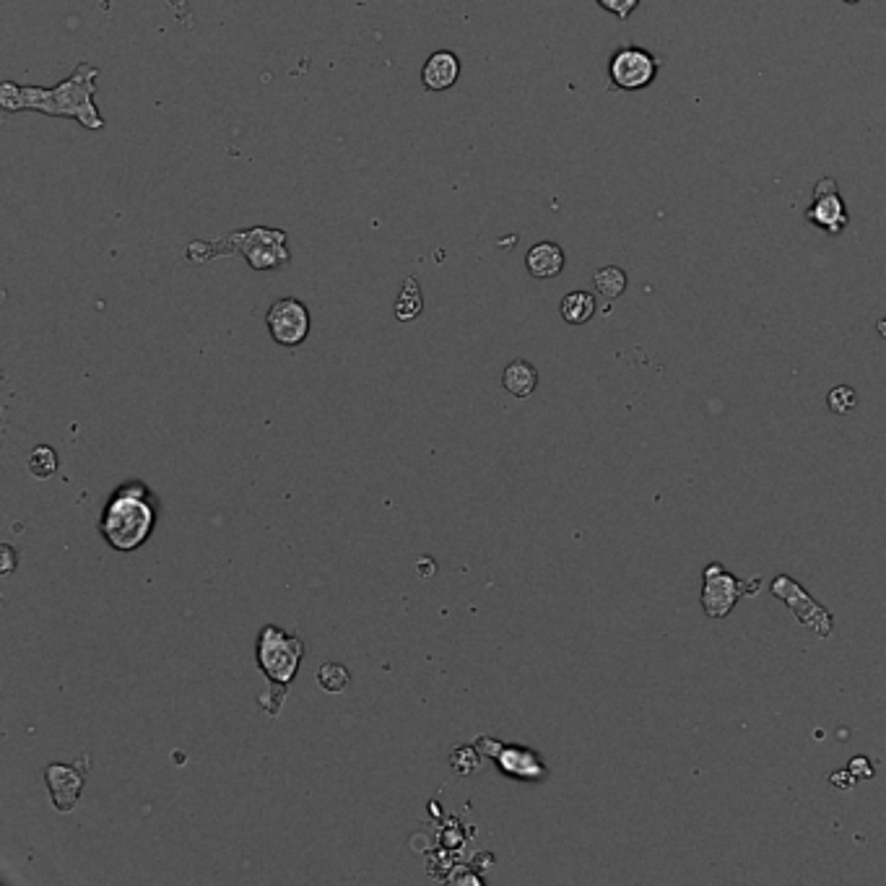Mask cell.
<instances>
[{
    "label": "cell",
    "instance_id": "obj_1",
    "mask_svg": "<svg viewBox=\"0 0 886 886\" xmlns=\"http://www.w3.org/2000/svg\"><path fill=\"white\" fill-rule=\"evenodd\" d=\"M99 68L89 63H78L71 76L52 89L39 86H19L13 81L0 84V107L6 112L34 110L50 117H71L89 130H102L104 117L94 104L97 94Z\"/></svg>",
    "mask_w": 886,
    "mask_h": 886
},
{
    "label": "cell",
    "instance_id": "obj_2",
    "mask_svg": "<svg viewBox=\"0 0 886 886\" xmlns=\"http://www.w3.org/2000/svg\"><path fill=\"white\" fill-rule=\"evenodd\" d=\"M156 525V510L149 502V489L123 486L104 510L102 536L117 551H136L149 541Z\"/></svg>",
    "mask_w": 886,
    "mask_h": 886
},
{
    "label": "cell",
    "instance_id": "obj_3",
    "mask_svg": "<svg viewBox=\"0 0 886 886\" xmlns=\"http://www.w3.org/2000/svg\"><path fill=\"white\" fill-rule=\"evenodd\" d=\"M759 588H762V580L744 583V580H738L736 575L725 570L723 564L712 562L702 572V598H699V603H702L710 619H725V616H731V611L744 595L757 593Z\"/></svg>",
    "mask_w": 886,
    "mask_h": 886
},
{
    "label": "cell",
    "instance_id": "obj_4",
    "mask_svg": "<svg viewBox=\"0 0 886 886\" xmlns=\"http://www.w3.org/2000/svg\"><path fill=\"white\" fill-rule=\"evenodd\" d=\"M770 590L777 601H783L790 608V614L796 616L801 627L811 629L822 640L832 637V632H835V616H832V611L824 608L819 601H814V595H809V590L798 585L793 577L777 575L772 580Z\"/></svg>",
    "mask_w": 886,
    "mask_h": 886
},
{
    "label": "cell",
    "instance_id": "obj_5",
    "mask_svg": "<svg viewBox=\"0 0 886 886\" xmlns=\"http://www.w3.org/2000/svg\"><path fill=\"white\" fill-rule=\"evenodd\" d=\"M304 647L297 637L281 632L279 627H266L258 637V666L268 679L289 684L297 676Z\"/></svg>",
    "mask_w": 886,
    "mask_h": 886
},
{
    "label": "cell",
    "instance_id": "obj_6",
    "mask_svg": "<svg viewBox=\"0 0 886 886\" xmlns=\"http://www.w3.org/2000/svg\"><path fill=\"white\" fill-rule=\"evenodd\" d=\"M229 247L245 255V260L258 271L279 268L289 260L286 253V234L279 229H247V232L234 234Z\"/></svg>",
    "mask_w": 886,
    "mask_h": 886
},
{
    "label": "cell",
    "instance_id": "obj_7",
    "mask_svg": "<svg viewBox=\"0 0 886 886\" xmlns=\"http://www.w3.org/2000/svg\"><path fill=\"white\" fill-rule=\"evenodd\" d=\"M266 323L273 341L279 346H286V349H294V346H302L310 336L312 317L307 304L294 297H286L271 304Z\"/></svg>",
    "mask_w": 886,
    "mask_h": 886
},
{
    "label": "cell",
    "instance_id": "obj_8",
    "mask_svg": "<svg viewBox=\"0 0 886 886\" xmlns=\"http://www.w3.org/2000/svg\"><path fill=\"white\" fill-rule=\"evenodd\" d=\"M608 78L621 91L647 89L658 78V60L642 47H621L608 63Z\"/></svg>",
    "mask_w": 886,
    "mask_h": 886
},
{
    "label": "cell",
    "instance_id": "obj_9",
    "mask_svg": "<svg viewBox=\"0 0 886 886\" xmlns=\"http://www.w3.org/2000/svg\"><path fill=\"white\" fill-rule=\"evenodd\" d=\"M806 219H809L814 227L824 229L827 234L845 232V227L850 224V216L848 208H845V201L840 198L837 180L824 177L822 182H816L814 203H811V208L806 211Z\"/></svg>",
    "mask_w": 886,
    "mask_h": 886
},
{
    "label": "cell",
    "instance_id": "obj_10",
    "mask_svg": "<svg viewBox=\"0 0 886 886\" xmlns=\"http://www.w3.org/2000/svg\"><path fill=\"white\" fill-rule=\"evenodd\" d=\"M47 788L52 793V801H55V809L58 811H73L81 796V788H84V777L78 775L73 767L68 764H50L45 770Z\"/></svg>",
    "mask_w": 886,
    "mask_h": 886
},
{
    "label": "cell",
    "instance_id": "obj_11",
    "mask_svg": "<svg viewBox=\"0 0 886 886\" xmlns=\"http://www.w3.org/2000/svg\"><path fill=\"white\" fill-rule=\"evenodd\" d=\"M460 76V60L455 52L450 50H437L432 52L421 68V84L427 86L429 91H447L450 86H455Z\"/></svg>",
    "mask_w": 886,
    "mask_h": 886
},
{
    "label": "cell",
    "instance_id": "obj_12",
    "mask_svg": "<svg viewBox=\"0 0 886 886\" xmlns=\"http://www.w3.org/2000/svg\"><path fill=\"white\" fill-rule=\"evenodd\" d=\"M525 268L533 279H557L564 271V250L557 242H538L525 255Z\"/></svg>",
    "mask_w": 886,
    "mask_h": 886
},
{
    "label": "cell",
    "instance_id": "obj_13",
    "mask_svg": "<svg viewBox=\"0 0 886 886\" xmlns=\"http://www.w3.org/2000/svg\"><path fill=\"white\" fill-rule=\"evenodd\" d=\"M502 385L515 398H528L538 388V369L525 359H515L502 372Z\"/></svg>",
    "mask_w": 886,
    "mask_h": 886
},
{
    "label": "cell",
    "instance_id": "obj_14",
    "mask_svg": "<svg viewBox=\"0 0 886 886\" xmlns=\"http://www.w3.org/2000/svg\"><path fill=\"white\" fill-rule=\"evenodd\" d=\"M564 323L585 325L595 315V297L590 292H570L559 304Z\"/></svg>",
    "mask_w": 886,
    "mask_h": 886
},
{
    "label": "cell",
    "instance_id": "obj_15",
    "mask_svg": "<svg viewBox=\"0 0 886 886\" xmlns=\"http://www.w3.org/2000/svg\"><path fill=\"white\" fill-rule=\"evenodd\" d=\"M421 310H424L421 286H419V281L408 276V279L403 281L401 294H398V299H395V317H398V320H403V323H408V320L419 317Z\"/></svg>",
    "mask_w": 886,
    "mask_h": 886
},
{
    "label": "cell",
    "instance_id": "obj_16",
    "mask_svg": "<svg viewBox=\"0 0 886 886\" xmlns=\"http://www.w3.org/2000/svg\"><path fill=\"white\" fill-rule=\"evenodd\" d=\"M593 286L603 299L614 302V299H619L621 294L627 292V273L621 271L619 266H606L601 271H595Z\"/></svg>",
    "mask_w": 886,
    "mask_h": 886
},
{
    "label": "cell",
    "instance_id": "obj_17",
    "mask_svg": "<svg viewBox=\"0 0 886 886\" xmlns=\"http://www.w3.org/2000/svg\"><path fill=\"white\" fill-rule=\"evenodd\" d=\"M349 679H351L349 668L341 666V663H325V666L317 671V681H320V686L330 694L343 692V689L349 686Z\"/></svg>",
    "mask_w": 886,
    "mask_h": 886
},
{
    "label": "cell",
    "instance_id": "obj_18",
    "mask_svg": "<svg viewBox=\"0 0 886 886\" xmlns=\"http://www.w3.org/2000/svg\"><path fill=\"white\" fill-rule=\"evenodd\" d=\"M29 471H32L34 479H50L52 473L58 471V455H55V450L47 445H39L29 455Z\"/></svg>",
    "mask_w": 886,
    "mask_h": 886
},
{
    "label": "cell",
    "instance_id": "obj_19",
    "mask_svg": "<svg viewBox=\"0 0 886 886\" xmlns=\"http://www.w3.org/2000/svg\"><path fill=\"white\" fill-rule=\"evenodd\" d=\"M827 406L832 414L837 416H845L850 414L855 406H858V393H855L850 385H837V388L829 390L827 395Z\"/></svg>",
    "mask_w": 886,
    "mask_h": 886
},
{
    "label": "cell",
    "instance_id": "obj_20",
    "mask_svg": "<svg viewBox=\"0 0 886 886\" xmlns=\"http://www.w3.org/2000/svg\"><path fill=\"white\" fill-rule=\"evenodd\" d=\"M603 11L614 13L619 21H627L632 16V11L640 6V0H595Z\"/></svg>",
    "mask_w": 886,
    "mask_h": 886
},
{
    "label": "cell",
    "instance_id": "obj_21",
    "mask_svg": "<svg viewBox=\"0 0 886 886\" xmlns=\"http://www.w3.org/2000/svg\"><path fill=\"white\" fill-rule=\"evenodd\" d=\"M848 770L853 772L855 777H861V770L866 772V777H874V770H871V767H868V759H866V757H855L853 762H850Z\"/></svg>",
    "mask_w": 886,
    "mask_h": 886
},
{
    "label": "cell",
    "instance_id": "obj_22",
    "mask_svg": "<svg viewBox=\"0 0 886 886\" xmlns=\"http://www.w3.org/2000/svg\"><path fill=\"white\" fill-rule=\"evenodd\" d=\"M3 557H6V567H3V575H11L13 564H16V557H13L11 546H3Z\"/></svg>",
    "mask_w": 886,
    "mask_h": 886
},
{
    "label": "cell",
    "instance_id": "obj_23",
    "mask_svg": "<svg viewBox=\"0 0 886 886\" xmlns=\"http://www.w3.org/2000/svg\"><path fill=\"white\" fill-rule=\"evenodd\" d=\"M169 3H172V6H175L177 19L185 21V24H188V16H185V0H169Z\"/></svg>",
    "mask_w": 886,
    "mask_h": 886
},
{
    "label": "cell",
    "instance_id": "obj_24",
    "mask_svg": "<svg viewBox=\"0 0 886 886\" xmlns=\"http://www.w3.org/2000/svg\"><path fill=\"white\" fill-rule=\"evenodd\" d=\"M879 333L886 338V317H884V320H879Z\"/></svg>",
    "mask_w": 886,
    "mask_h": 886
},
{
    "label": "cell",
    "instance_id": "obj_25",
    "mask_svg": "<svg viewBox=\"0 0 886 886\" xmlns=\"http://www.w3.org/2000/svg\"><path fill=\"white\" fill-rule=\"evenodd\" d=\"M845 3H850V6H855V3H861V0H845Z\"/></svg>",
    "mask_w": 886,
    "mask_h": 886
}]
</instances>
